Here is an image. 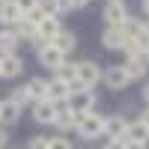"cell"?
<instances>
[{
  "mask_svg": "<svg viewBox=\"0 0 149 149\" xmlns=\"http://www.w3.org/2000/svg\"><path fill=\"white\" fill-rule=\"evenodd\" d=\"M102 78H104V84L110 86V90H122V86H128V81H131L128 72H125V66H110Z\"/></svg>",
  "mask_w": 149,
  "mask_h": 149,
  "instance_id": "cell-7",
  "label": "cell"
},
{
  "mask_svg": "<svg viewBox=\"0 0 149 149\" xmlns=\"http://www.w3.org/2000/svg\"><path fill=\"white\" fill-rule=\"evenodd\" d=\"M57 9H60V15H63V12L72 9V3H69V0H57Z\"/></svg>",
  "mask_w": 149,
  "mask_h": 149,
  "instance_id": "cell-28",
  "label": "cell"
},
{
  "mask_svg": "<svg viewBox=\"0 0 149 149\" xmlns=\"http://www.w3.org/2000/svg\"><path fill=\"white\" fill-rule=\"evenodd\" d=\"M30 149H51V137H30Z\"/></svg>",
  "mask_w": 149,
  "mask_h": 149,
  "instance_id": "cell-24",
  "label": "cell"
},
{
  "mask_svg": "<svg viewBox=\"0 0 149 149\" xmlns=\"http://www.w3.org/2000/svg\"><path fill=\"white\" fill-rule=\"evenodd\" d=\"M74 66H78V81H81L84 86H95L98 81H102V74H104L93 60H84V63H74Z\"/></svg>",
  "mask_w": 149,
  "mask_h": 149,
  "instance_id": "cell-3",
  "label": "cell"
},
{
  "mask_svg": "<svg viewBox=\"0 0 149 149\" xmlns=\"http://www.w3.org/2000/svg\"><path fill=\"white\" fill-rule=\"evenodd\" d=\"M36 27H39V36H42V39H54V36L63 30V27H60V15H45Z\"/></svg>",
  "mask_w": 149,
  "mask_h": 149,
  "instance_id": "cell-13",
  "label": "cell"
},
{
  "mask_svg": "<svg viewBox=\"0 0 149 149\" xmlns=\"http://www.w3.org/2000/svg\"><path fill=\"white\" fill-rule=\"evenodd\" d=\"M39 6L48 12V15H60V9H57V0H39Z\"/></svg>",
  "mask_w": 149,
  "mask_h": 149,
  "instance_id": "cell-25",
  "label": "cell"
},
{
  "mask_svg": "<svg viewBox=\"0 0 149 149\" xmlns=\"http://www.w3.org/2000/svg\"><path fill=\"white\" fill-rule=\"evenodd\" d=\"M128 18V9L122 6V3H110L107 0V9H104V21L110 24V27H122Z\"/></svg>",
  "mask_w": 149,
  "mask_h": 149,
  "instance_id": "cell-11",
  "label": "cell"
},
{
  "mask_svg": "<svg viewBox=\"0 0 149 149\" xmlns=\"http://www.w3.org/2000/svg\"><path fill=\"white\" fill-rule=\"evenodd\" d=\"M122 51H125L128 57H140V54H143V48L137 45V39H125V45H122Z\"/></svg>",
  "mask_w": 149,
  "mask_h": 149,
  "instance_id": "cell-21",
  "label": "cell"
},
{
  "mask_svg": "<svg viewBox=\"0 0 149 149\" xmlns=\"http://www.w3.org/2000/svg\"><path fill=\"white\" fill-rule=\"evenodd\" d=\"M12 30H15V36H18V42H33L36 36H39V27L27 18V15H21L15 24H12Z\"/></svg>",
  "mask_w": 149,
  "mask_h": 149,
  "instance_id": "cell-6",
  "label": "cell"
},
{
  "mask_svg": "<svg viewBox=\"0 0 149 149\" xmlns=\"http://www.w3.org/2000/svg\"><path fill=\"white\" fill-rule=\"evenodd\" d=\"M140 122H143V125H146V128H149V110H146V113H143V116H140Z\"/></svg>",
  "mask_w": 149,
  "mask_h": 149,
  "instance_id": "cell-31",
  "label": "cell"
},
{
  "mask_svg": "<svg viewBox=\"0 0 149 149\" xmlns=\"http://www.w3.org/2000/svg\"><path fill=\"white\" fill-rule=\"evenodd\" d=\"M27 93H30V102L48 98V81H45V78H33V81L27 84Z\"/></svg>",
  "mask_w": 149,
  "mask_h": 149,
  "instance_id": "cell-19",
  "label": "cell"
},
{
  "mask_svg": "<svg viewBox=\"0 0 149 149\" xmlns=\"http://www.w3.org/2000/svg\"><path fill=\"white\" fill-rule=\"evenodd\" d=\"M143 57H146V63H149V48H146V51H143Z\"/></svg>",
  "mask_w": 149,
  "mask_h": 149,
  "instance_id": "cell-35",
  "label": "cell"
},
{
  "mask_svg": "<svg viewBox=\"0 0 149 149\" xmlns=\"http://www.w3.org/2000/svg\"><path fill=\"white\" fill-rule=\"evenodd\" d=\"M69 3H72V9H81V6L90 3V0H69Z\"/></svg>",
  "mask_w": 149,
  "mask_h": 149,
  "instance_id": "cell-29",
  "label": "cell"
},
{
  "mask_svg": "<svg viewBox=\"0 0 149 149\" xmlns=\"http://www.w3.org/2000/svg\"><path fill=\"white\" fill-rule=\"evenodd\" d=\"M143 15H149V0H143Z\"/></svg>",
  "mask_w": 149,
  "mask_h": 149,
  "instance_id": "cell-32",
  "label": "cell"
},
{
  "mask_svg": "<svg viewBox=\"0 0 149 149\" xmlns=\"http://www.w3.org/2000/svg\"><path fill=\"white\" fill-rule=\"evenodd\" d=\"M54 113H57V102L54 98H39V102H33V119L39 122V125H51Z\"/></svg>",
  "mask_w": 149,
  "mask_h": 149,
  "instance_id": "cell-2",
  "label": "cell"
},
{
  "mask_svg": "<svg viewBox=\"0 0 149 149\" xmlns=\"http://www.w3.org/2000/svg\"><path fill=\"white\" fill-rule=\"evenodd\" d=\"M51 146H60V149H69L72 143H69V140H63V137H51Z\"/></svg>",
  "mask_w": 149,
  "mask_h": 149,
  "instance_id": "cell-27",
  "label": "cell"
},
{
  "mask_svg": "<svg viewBox=\"0 0 149 149\" xmlns=\"http://www.w3.org/2000/svg\"><path fill=\"white\" fill-rule=\"evenodd\" d=\"M125 39H128L125 30H122V27H110V24H107V30L102 33V45L107 48V51H122Z\"/></svg>",
  "mask_w": 149,
  "mask_h": 149,
  "instance_id": "cell-5",
  "label": "cell"
},
{
  "mask_svg": "<svg viewBox=\"0 0 149 149\" xmlns=\"http://www.w3.org/2000/svg\"><path fill=\"white\" fill-rule=\"evenodd\" d=\"M128 128V119L125 116H104V134H110V137H119V134H125Z\"/></svg>",
  "mask_w": 149,
  "mask_h": 149,
  "instance_id": "cell-15",
  "label": "cell"
},
{
  "mask_svg": "<svg viewBox=\"0 0 149 149\" xmlns=\"http://www.w3.org/2000/svg\"><path fill=\"white\" fill-rule=\"evenodd\" d=\"M54 72H57V78H63V81H69V84H72L74 78H78V66H69V63H63V66H57Z\"/></svg>",
  "mask_w": 149,
  "mask_h": 149,
  "instance_id": "cell-20",
  "label": "cell"
},
{
  "mask_svg": "<svg viewBox=\"0 0 149 149\" xmlns=\"http://www.w3.org/2000/svg\"><path fill=\"white\" fill-rule=\"evenodd\" d=\"M57 48H60V51H63V54H72L74 51V45H78V39H74V33H69V30H60L57 36H54V39H51Z\"/></svg>",
  "mask_w": 149,
  "mask_h": 149,
  "instance_id": "cell-17",
  "label": "cell"
},
{
  "mask_svg": "<svg viewBox=\"0 0 149 149\" xmlns=\"http://www.w3.org/2000/svg\"><path fill=\"white\" fill-rule=\"evenodd\" d=\"M12 98H15V102H18V104L24 107V104H27V102H30V93H27V86H18V90H15V93H12Z\"/></svg>",
  "mask_w": 149,
  "mask_h": 149,
  "instance_id": "cell-22",
  "label": "cell"
},
{
  "mask_svg": "<svg viewBox=\"0 0 149 149\" xmlns=\"http://www.w3.org/2000/svg\"><path fill=\"white\" fill-rule=\"evenodd\" d=\"M39 60H42V66H48V69H57V66H63V63H66V54L60 51V48H57L54 42H48L45 48H39Z\"/></svg>",
  "mask_w": 149,
  "mask_h": 149,
  "instance_id": "cell-4",
  "label": "cell"
},
{
  "mask_svg": "<svg viewBox=\"0 0 149 149\" xmlns=\"http://www.w3.org/2000/svg\"><path fill=\"white\" fill-rule=\"evenodd\" d=\"M143 98H146V102H149V86H146V90H143Z\"/></svg>",
  "mask_w": 149,
  "mask_h": 149,
  "instance_id": "cell-33",
  "label": "cell"
},
{
  "mask_svg": "<svg viewBox=\"0 0 149 149\" xmlns=\"http://www.w3.org/2000/svg\"><path fill=\"white\" fill-rule=\"evenodd\" d=\"M74 131H78V137H84V140L102 137V134H104V116H102V113H93V110H86L84 119L74 125Z\"/></svg>",
  "mask_w": 149,
  "mask_h": 149,
  "instance_id": "cell-1",
  "label": "cell"
},
{
  "mask_svg": "<svg viewBox=\"0 0 149 149\" xmlns=\"http://www.w3.org/2000/svg\"><path fill=\"white\" fill-rule=\"evenodd\" d=\"M21 69H24V63H21L18 54H3L0 57V78H18Z\"/></svg>",
  "mask_w": 149,
  "mask_h": 149,
  "instance_id": "cell-9",
  "label": "cell"
},
{
  "mask_svg": "<svg viewBox=\"0 0 149 149\" xmlns=\"http://www.w3.org/2000/svg\"><path fill=\"white\" fill-rule=\"evenodd\" d=\"M15 48H18V36L12 27H6L3 33H0V57L3 54H15Z\"/></svg>",
  "mask_w": 149,
  "mask_h": 149,
  "instance_id": "cell-18",
  "label": "cell"
},
{
  "mask_svg": "<svg viewBox=\"0 0 149 149\" xmlns=\"http://www.w3.org/2000/svg\"><path fill=\"white\" fill-rule=\"evenodd\" d=\"M146 57L140 54V57H128V63H125V72H128V78L131 81H140L143 78V74H146Z\"/></svg>",
  "mask_w": 149,
  "mask_h": 149,
  "instance_id": "cell-16",
  "label": "cell"
},
{
  "mask_svg": "<svg viewBox=\"0 0 149 149\" xmlns=\"http://www.w3.org/2000/svg\"><path fill=\"white\" fill-rule=\"evenodd\" d=\"M21 15H24V12H21V6L15 3V0H3V3H0V21H3V24L12 27Z\"/></svg>",
  "mask_w": 149,
  "mask_h": 149,
  "instance_id": "cell-14",
  "label": "cell"
},
{
  "mask_svg": "<svg viewBox=\"0 0 149 149\" xmlns=\"http://www.w3.org/2000/svg\"><path fill=\"white\" fill-rule=\"evenodd\" d=\"M6 140H9V137H6V131H3V128H0V149H3V146H6Z\"/></svg>",
  "mask_w": 149,
  "mask_h": 149,
  "instance_id": "cell-30",
  "label": "cell"
},
{
  "mask_svg": "<svg viewBox=\"0 0 149 149\" xmlns=\"http://www.w3.org/2000/svg\"><path fill=\"white\" fill-rule=\"evenodd\" d=\"M15 3L21 6V12H30L33 6H39V0H15Z\"/></svg>",
  "mask_w": 149,
  "mask_h": 149,
  "instance_id": "cell-26",
  "label": "cell"
},
{
  "mask_svg": "<svg viewBox=\"0 0 149 149\" xmlns=\"http://www.w3.org/2000/svg\"><path fill=\"white\" fill-rule=\"evenodd\" d=\"M6 27H9V24H3V21H0V33H3V30H6Z\"/></svg>",
  "mask_w": 149,
  "mask_h": 149,
  "instance_id": "cell-34",
  "label": "cell"
},
{
  "mask_svg": "<svg viewBox=\"0 0 149 149\" xmlns=\"http://www.w3.org/2000/svg\"><path fill=\"white\" fill-rule=\"evenodd\" d=\"M110 3H122V0H110Z\"/></svg>",
  "mask_w": 149,
  "mask_h": 149,
  "instance_id": "cell-36",
  "label": "cell"
},
{
  "mask_svg": "<svg viewBox=\"0 0 149 149\" xmlns=\"http://www.w3.org/2000/svg\"><path fill=\"white\" fill-rule=\"evenodd\" d=\"M69 93H72L69 81H63V78L48 81V98H54V102H66V98H69Z\"/></svg>",
  "mask_w": 149,
  "mask_h": 149,
  "instance_id": "cell-12",
  "label": "cell"
},
{
  "mask_svg": "<svg viewBox=\"0 0 149 149\" xmlns=\"http://www.w3.org/2000/svg\"><path fill=\"white\" fill-rule=\"evenodd\" d=\"M125 134H128V140H131V149H140V146H146V140H149V128L143 125V122H128Z\"/></svg>",
  "mask_w": 149,
  "mask_h": 149,
  "instance_id": "cell-10",
  "label": "cell"
},
{
  "mask_svg": "<svg viewBox=\"0 0 149 149\" xmlns=\"http://www.w3.org/2000/svg\"><path fill=\"white\" fill-rule=\"evenodd\" d=\"M18 119H21V104L9 95L6 102H0V122L3 125H15Z\"/></svg>",
  "mask_w": 149,
  "mask_h": 149,
  "instance_id": "cell-8",
  "label": "cell"
},
{
  "mask_svg": "<svg viewBox=\"0 0 149 149\" xmlns=\"http://www.w3.org/2000/svg\"><path fill=\"white\" fill-rule=\"evenodd\" d=\"M24 15H27V18H30V21H33V24H39V21H42V18H45V15H48V12H45V9H42V6H33V9H30V12H24Z\"/></svg>",
  "mask_w": 149,
  "mask_h": 149,
  "instance_id": "cell-23",
  "label": "cell"
}]
</instances>
